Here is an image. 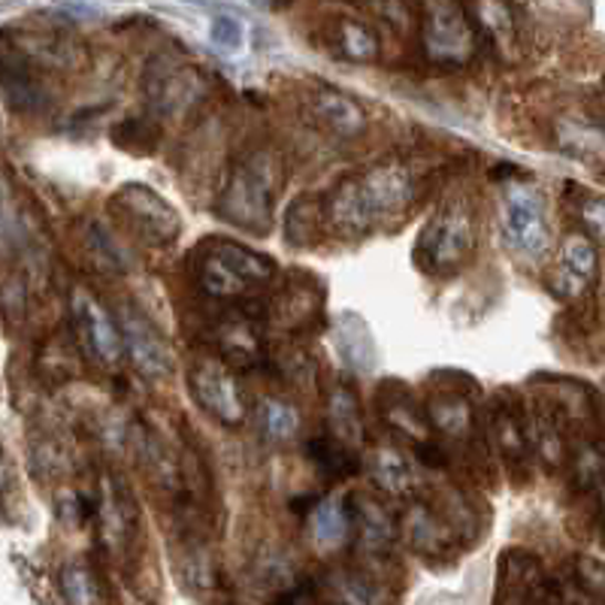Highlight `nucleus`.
I'll return each mask as SVG.
<instances>
[{
    "label": "nucleus",
    "mask_w": 605,
    "mask_h": 605,
    "mask_svg": "<svg viewBox=\"0 0 605 605\" xmlns=\"http://www.w3.org/2000/svg\"><path fill=\"white\" fill-rule=\"evenodd\" d=\"M415 200V173L406 164H376L364 173L345 176L324 204L327 221L348 240L366 237L382 221L400 216Z\"/></svg>",
    "instance_id": "nucleus-1"
},
{
    "label": "nucleus",
    "mask_w": 605,
    "mask_h": 605,
    "mask_svg": "<svg viewBox=\"0 0 605 605\" xmlns=\"http://www.w3.org/2000/svg\"><path fill=\"white\" fill-rule=\"evenodd\" d=\"M279 182H282V167L273 152L246 155L225 176V185L216 200V216L252 237H267L273 228Z\"/></svg>",
    "instance_id": "nucleus-2"
},
{
    "label": "nucleus",
    "mask_w": 605,
    "mask_h": 605,
    "mask_svg": "<svg viewBox=\"0 0 605 605\" xmlns=\"http://www.w3.org/2000/svg\"><path fill=\"white\" fill-rule=\"evenodd\" d=\"M476 252V212L467 200H446L424 225L415 242V263L424 273H457Z\"/></svg>",
    "instance_id": "nucleus-3"
},
{
    "label": "nucleus",
    "mask_w": 605,
    "mask_h": 605,
    "mask_svg": "<svg viewBox=\"0 0 605 605\" xmlns=\"http://www.w3.org/2000/svg\"><path fill=\"white\" fill-rule=\"evenodd\" d=\"M500 237L503 246L521 261H539L551 249L549 204L533 185L512 182L500 206Z\"/></svg>",
    "instance_id": "nucleus-4"
},
{
    "label": "nucleus",
    "mask_w": 605,
    "mask_h": 605,
    "mask_svg": "<svg viewBox=\"0 0 605 605\" xmlns=\"http://www.w3.org/2000/svg\"><path fill=\"white\" fill-rule=\"evenodd\" d=\"M109 209L115 218H122L137 240L149 242L155 249H164L170 242L179 240L182 233V218L173 209L164 197L143 182L122 185L113 197H109Z\"/></svg>",
    "instance_id": "nucleus-5"
},
{
    "label": "nucleus",
    "mask_w": 605,
    "mask_h": 605,
    "mask_svg": "<svg viewBox=\"0 0 605 605\" xmlns=\"http://www.w3.org/2000/svg\"><path fill=\"white\" fill-rule=\"evenodd\" d=\"M421 40L424 52L436 64H467L476 55L479 36L469 15L457 0H424L421 7Z\"/></svg>",
    "instance_id": "nucleus-6"
},
{
    "label": "nucleus",
    "mask_w": 605,
    "mask_h": 605,
    "mask_svg": "<svg viewBox=\"0 0 605 605\" xmlns=\"http://www.w3.org/2000/svg\"><path fill=\"white\" fill-rule=\"evenodd\" d=\"M188 388L200 409L225 427H237L246 418V397L233 366L225 357H204L188 369Z\"/></svg>",
    "instance_id": "nucleus-7"
},
{
    "label": "nucleus",
    "mask_w": 605,
    "mask_h": 605,
    "mask_svg": "<svg viewBox=\"0 0 605 605\" xmlns=\"http://www.w3.org/2000/svg\"><path fill=\"white\" fill-rule=\"evenodd\" d=\"M70 319H73L76 343L88 352L92 361L103 366H115L122 361V354H125L122 324L109 315V309L103 306L92 291L76 288L70 294Z\"/></svg>",
    "instance_id": "nucleus-8"
},
{
    "label": "nucleus",
    "mask_w": 605,
    "mask_h": 605,
    "mask_svg": "<svg viewBox=\"0 0 605 605\" xmlns=\"http://www.w3.org/2000/svg\"><path fill=\"white\" fill-rule=\"evenodd\" d=\"M143 88L149 97V106L160 115H179L191 103L200 101L204 80L195 67L173 58H155L143 73Z\"/></svg>",
    "instance_id": "nucleus-9"
},
{
    "label": "nucleus",
    "mask_w": 605,
    "mask_h": 605,
    "mask_svg": "<svg viewBox=\"0 0 605 605\" xmlns=\"http://www.w3.org/2000/svg\"><path fill=\"white\" fill-rule=\"evenodd\" d=\"M122 336H125V352L131 364L137 366L139 376L167 378L173 373V352L164 333L155 327V321L137 306H125L118 315Z\"/></svg>",
    "instance_id": "nucleus-10"
},
{
    "label": "nucleus",
    "mask_w": 605,
    "mask_h": 605,
    "mask_svg": "<svg viewBox=\"0 0 605 605\" xmlns=\"http://www.w3.org/2000/svg\"><path fill=\"white\" fill-rule=\"evenodd\" d=\"M263 309L258 303L230 309L216 327L218 357H225L237 369H249L263 361V333H261Z\"/></svg>",
    "instance_id": "nucleus-11"
},
{
    "label": "nucleus",
    "mask_w": 605,
    "mask_h": 605,
    "mask_svg": "<svg viewBox=\"0 0 605 605\" xmlns=\"http://www.w3.org/2000/svg\"><path fill=\"white\" fill-rule=\"evenodd\" d=\"M563 599L557 584L551 582L536 554L512 549L500 557V591L497 603H542Z\"/></svg>",
    "instance_id": "nucleus-12"
},
{
    "label": "nucleus",
    "mask_w": 605,
    "mask_h": 605,
    "mask_svg": "<svg viewBox=\"0 0 605 605\" xmlns=\"http://www.w3.org/2000/svg\"><path fill=\"white\" fill-rule=\"evenodd\" d=\"M596 273H599L596 246L587 237H582V233H572L560 246L557 261H554V270H551V294L560 300L582 298L584 291L596 282Z\"/></svg>",
    "instance_id": "nucleus-13"
},
{
    "label": "nucleus",
    "mask_w": 605,
    "mask_h": 605,
    "mask_svg": "<svg viewBox=\"0 0 605 605\" xmlns=\"http://www.w3.org/2000/svg\"><path fill=\"white\" fill-rule=\"evenodd\" d=\"M352 518H354V539L357 549L369 554V557H382L390 554L394 542L400 536V521L388 512V505L376 500V497H364V493H352Z\"/></svg>",
    "instance_id": "nucleus-14"
},
{
    "label": "nucleus",
    "mask_w": 605,
    "mask_h": 605,
    "mask_svg": "<svg viewBox=\"0 0 605 605\" xmlns=\"http://www.w3.org/2000/svg\"><path fill=\"white\" fill-rule=\"evenodd\" d=\"M195 273L197 288L204 291L206 298L218 300V303H240V300L252 298V291H258L249 279H242V275L237 273L212 246H209V240H204V246L197 249Z\"/></svg>",
    "instance_id": "nucleus-15"
},
{
    "label": "nucleus",
    "mask_w": 605,
    "mask_h": 605,
    "mask_svg": "<svg viewBox=\"0 0 605 605\" xmlns=\"http://www.w3.org/2000/svg\"><path fill=\"white\" fill-rule=\"evenodd\" d=\"M333 352L348 366L352 373H373L378 364L376 336L369 331L364 315L357 312H343L333 321Z\"/></svg>",
    "instance_id": "nucleus-16"
},
{
    "label": "nucleus",
    "mask_w": 605,
    "mask_h": 605,
    "mask_svg": "<svg viewBox=\"0 0 605 605\" xmlns=\"http://www.w3.org/2000/svg\"><path fill=\"white\" fill-rule=\"evenodd\" d=\"M400 536H406L409 549L421 557H442L455 545V526L448 524L442 514L424 503H415L403 514Z\"/></svg>",
    "instance_id": "nucleus-17"
},
{
    "label": "nucleus",
    "mask_w": 605,
    "mask_h": 605,
    "mask_svg": "<svg viewBox=\"0 0 605 605\" xmlns=\"http://www.w3.org/2000/svg\"><path fill=\"white\" fill-rule=\"evenodd\" d=\"M312 115L319 118L321 127H327L336 137H361L366 127V115L361 109V103L348 97V94L336 92V88H319L312 94Z\"/></svg>",
    "instance_id": "nucleus-18"
},
{
    "label": "nucleus",
    "mask_w": 605,
    "mask_h": 605,
    "mask_svg": "<svg viewBox=\"0 0 605 605\" xmlns=\"http://www.w3.org/2000/svg\"><path fill=\"white\" fill-rule=\"evenodd\" d=\"M366 469H369V479L390 497H406L415 491V467L400 448L376 446L366 455Z\"/></svg>",
    "instance_id": "nucleus-19"
},
{
    "label": "nucleus",
    "mask_w": 605,
    "mask_h": 605,
    "mask_svg": "<svg viewBox=\"0 0 605 605\" xmlns=\"http://www.w3.org/2000/svg\"><path fill=\"white\" fill-rule=\"evenodd\" d=\"M382 415H385V424H390L397 434L409 436L411 442H424V439H434V424L424 415L415 400H411L406 388L400 385H385L382 388Z\"/></svg>",
    "instance_id": "nucleus-20"
},
{
    "label": "nucleus",
    "mask_w": 605,
    "mask_h": 605,
    "mask_svg": "<svg viewBox=\"0 0 605 605\" xmlns=\"http://www.w3.org/2000/svg\"><path fill=\"white\" fill-rule=\"evenodd\" d=\"M309 514H312V539L319 542L321 549H340L343 542L354 536L352 500L348 497L321 500Z\"/></svg>",
    "instance_id": "nucleus-21"
},
{
    "label": "nucleus",
    "mask_w": 605,
    "mask_h": 605,
    "mask_svg": "<svg viewBox=\"0 0 605 605\" xmlns=\"http://www.w3.org/2000/svg\"><path fill=\"white\" fill-rule=\"evenodd\" d=\"M427 418L434 424V430H439L442 436H451V439H467L476 427V411H472V403L457 394V390H439L427 403Z\"/></svg>",
    "instance_id": "nucleus-22"
},
{
    "label": "nucleus",
    "mask_w": 605,
    "mask_h": 605,
    "mask_svg": "<svg viewBox=\"0 0 605 605\" xmlns=\"http://www.w3.org/2000/svg\"><path fill=\"white\" fill-rule=\"evenodd\" d=\"M3 97L15 113H36L46 106L43 85L24 70V58L12 55V49H7V55H3Z\"/></svg>",
    "instance_id": "nucleus-23"
},
{
    "label": "nucleus",
    "mask_w": 605,
    "mask_h": 605,
    "mask_svg": "<svg viewBox=\"0 0 605 605\" xmlns=\"http://www.w3.org/2000/svg\"><path fill=\"white\" fill-rule=\"evenodd\" d=\"M327 434L336 436L340 442L348 448L364 446V415H361V403L348 388H333L327 397Z\"/></svg>",
    "instance_id": "nucleus-24"
},
{
    "label": "nucleus",
    "mask_w": 605,
    "mask_h": 605,
    "mask_svg": "<svg viewBox=\"0 0 605 605\" xmlns=\"http://www.w3.org/2000/svg\"><path fill=\"white\" fill-rule=\"evenodd\" d=\"M306 455L327 479H348V476H354V472L361 469L354 448H348L331 434L309 439Z\"/></svg>",
    "instance_id": "nucleus-25"
},
{
    "label": "nucleus",
    "mask_w": 605,
    "mask_h": 605,
    "mask_svg": "<svg viewBox=\"0 0 605 605\" xmlns=\"http://www.w3.org/2000/svg\"><path fill=\"white\" fill-rule=\"evenodd\" d=\"M258 427H261L267 442L285 446L291 439H298L303 418H300V411L291 403L279 400V397H263L258 403Z\"/></svg>",
    "instance_id": "nucleus-26"
},
{
    "label": "nucleus",
    "mask_w": 605,
    "mask_h": 605,
    "mask_svg": "<svg viewBox=\"0 0 605 605\" xmlns=\"http://www.w3.org/2000/svg\"><path fill=\"white\" fill-rule=\"evenodd\" d=\"M58 587H61V594H64L67 603L88 605V603H101V599H106L97 572H94L92 563H85L82 557L64 563L61 578H58Z\"/></svg>",
    "instance_id": "nucleus-27"
},
{
    "label": "nucleus",
    "mask_w": 605,
    "mask_h": 605,
    "mask_svg": "<svg viewBox=\"0 0 605 605\" xmlns=\"http://www.w3.org/2000/svg\"><path fill=\"white\" fill-rule=\"evenodd\" d=\"M491 436L493 442H497V448H500L503 457H509V460H521V457L533 448L526 424L521 421L518 411L509 409V406H497V409H493Z\"/></svg>",
    "instance_id": "nucleus-28"
},
{
    "label": "nucleus",
    "mask_w": 605,
    "mask_h": 605,
    "mask_svg": "<svg viewBox=\"0 0 605 605\" xmlns=\"http://www.w3.org/2000/svg\"><path fill=\"white\" fill-rule=\"evenodd\" d=\"M336 52L354 64H369L378 58V36L373 28L354 19H343L336 24Z\"/></svg>",
    "instance_id": "nucleus-29"
},
{
    "label": "nucleus",
    "mask_w": 605,
    "mask_h": 605,
    "mask_svg": "<svg viewBox=\"0 0 605 605\" xmlns=\"http://www.w3.org/2000/svg\"><path fill=\"white\" fill-rule=\"evenodd\" d=\"M113 143L137 155H152L160 143V127L146 118H127L118 127H113Z\"/></svg>",
    "instance_id": "nucleus-30"
},
{
    "label": "nucleus",
    "mask_w": 605,
    "mask_h": 605,
    "mask_svg": "<svg viewBox=\"0 0 605 605\" xmlns=\"http://www.w3.org/2000/svg\"><path fill=\"white\" fill-rule=\"evenodd\" d=\"M324 587H333V599H340V603H376V599H382V594H376L373 584L366 582V575L354 570L333 572L331 582Z\"/></svg>",
    "instance_id": "nucleus-31"
},
{
    "label": "nucleus",
    "mask_w": 605,
    "mask_h": 605,
    "mask_svg": "<svg viewBox=\"0 0 605 605\" xmlns=\"http://www.w3.org/2000/svg\"><path fill=\"white\" fill-rule=\"evenodd\" d=\"M209 40L218 52L225 55H237L246 46V24L233 15V12H218L209 22Z\"/></svg>",
    "instance_id": "nucleus-32"
},
{
    "label": "nucleus",
    "mask_w": 605,
    "mask_h": 605,
    "mask_svg": "<svg viewBox=\"0 0 605 605\" xmlns=\"http://www.w3.org/2000/svg\"><path fill=\"white\" fill-rule=\"evenodd\" d=\"M315 312V288L309 282L306 291H298L294 282H288V288L279 298V309H275V319H282L291 327H298L300 321H309V315Z\"/></svg>",
    "instance_id": "nucleus-33"
},
{
    "label": "nucleus",
    "mask_w": 605,
    "mask_h": 605,
    "mask_svg": "<svg viewBox=\"0 0 605 605\" xmlns=\"http://www.w3.org/2000/svg\"><path fill=\"white\" fill-rule=\"evenodd\" d=\"M315 237V206L312 200H298L288 209V240L298 249H306Z\"/></svg>",
    "instance_id": "nucleus-34"
},
{
    "label": "nucleus",
    "mask_w": 605,
    "mask_h": 605,
    "mask_svg": "<svg viewBox=\"0 0 605 605\" xmlns=\"http://www.w3.org/2000/svg\"><path fill=\"white\" fill-rule=\"evenodd\" d=\"M575 582L587 599L605 603V563L596 557H582L575 563Z\"/></svg>",
    "instance_id": "nucleus-35"
},
{
    "label": "nucleus",
    "mask_w": 605,
    "mask_h": 605,
    "mask_svg": "<svg viewBox=\"0 0 605 605\" xmlns=\"http://www.w3.org/2000/svg\"><path fill=\"white\" fill-rule=\"evenodd\" d=\"M479 12L481 22L491 31L493 40L509 43V36H512V19H509V7H505L503 0H479Z\"/></svg>",
    "instance_id": "nucleus-36"
},
{
    "label": "nucleus",
    "mask_w": 605,
    "mask_h": 605,
    "mask_svg": "<svg viewBox=\"0 0 605 605\" xmlns=\"http://www.w3.org/2000/svg\"><path fill=\"white\" fill-rule=\"evenodd\" d=\"M582 218L587 230L605 246V197H587L582 204Z\"/></svg>",
    "instance_id": "nucleus-37"
},
{
    "label": "nucleus",
    "mask_w": 605,
    "mask_h": 605,
    "mask_svg": "<svg viewBox=\"0 0 605 605\" xmlns=\"http://www.w3.org/2000/svg\"><path fill=\"white\" fill-rule=\"evenodd\" d=\"M315 599H319V584L315 582L291 584L285 594L275 596V603H315Z\"/></svg>",
    "instance_id": "nucleus-38"
},
{
    "label": "nucleus",
    "mask_w": 605,
    "mask_h": 605,
    "mask_svg": "<svg viewBox=\"0 0 605 605\" xmlns=\"http://www.w3.org/2000/svg\"><path fill=\"white\" fill-rule=\"evenodd\" d=\"M596 488V505H599V518H603V524H605V476L594 484Z\"/></svg>",
    "instance_id": "nucleus-39"
},
{
    "label": "nucleus",
    "mask_w": 605,
    "mask_h": 605,
    "mask_svg": "<svg viewBox=\"0 0 605 605\" xmlns=\"http://www.w3.org/2000/svg\"><path fill=\"white\" fill-rule=\"evenodd\" d=\"M249 3H252V7H267L270 0H249Z\"/></svg>",
    "instance_id": "nucleus-40"
}]
</instances>
